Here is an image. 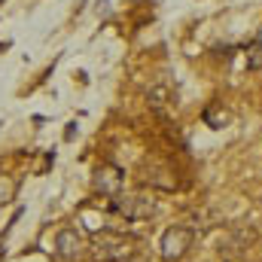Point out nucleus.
Listing matches in <instances>:
<instances>
[{
    "instance_id": "2",
    "label": "nucleus",
    "mask_w": 262,
    "mask_h": 262,
    "mask_svg": "<svg viewBox=\"0 0 262 262\" xmlns=\"http://www.w3.org/2000/svg\"><path fill=\"white\" fill-rule=\"evenodd\" d=\"M259 241V232L253 229V226H247V223H241V226H232L223 238H220V256H226V259H238V256H244L253 244Z\"/></svg>"
},
{
    "instance_id": "4",
    "label": "nucleus",
    "mask_w": 262,
    "mask_h": 262,
    "mask_svg": "<svg viewBox=\"0 0 262 262\" xmlns=\"http://www.w3.org/2000/svg\"><path fill=\"white\" fill-rule=\"evenodd\" d=\"M122 186H125V171L122 168H116V165H98V171L92 177V189L98 195L113 201V198L122 195Z\"/></svg>"
},
{
    "instance_id": "3",
    "label": "nucleus",
    "mask_w": 262,
    "mask_h": 262,
    "mask_svg": "<svg viewBox=\"0 0 262 262\" xmlns=\"http://www.w3.org/2000/svg\"><path fill=\"white\" fill-rule=\"evenodd\" d=\"M195 244V229H189V226H171V229H165V235H162V259L174 262L180 259V256H186L189 253V247Z\"/></svg>"
},
{
    "instance_id": "11",
    "label": "nucleus",
    "mask_w": 262,
    "mask_h": 262,
    "mask_svg": "<svg viewBox=\"0 0 262 262\" xmlns=\"http://www.w3.org/2000/svg\"><path fill=\"white\" fill-rule=\"evenodd\" d=\"M73 134H76V122H70V125H67L64 137H67V140H73Z\"/></svg>"
},
{
    "instance_id": "7",
    "label": "nucleus",
    "mask_w": 262,
    "mask_h": 262,
    "mask_svg": "<svg viewBox=\"0 0 262 262\" xmlns=\"http://www.w3.org/2000/svg\"><path fill=\"white\" fill-rule=\"evenodd\" d=\"M143 183H149V186H159V189H174V186H177L174 174H171L165 165H159V162H149V165H143Z\"/></svg>"
},
{
    "instance_id": "1",
    "label": "nucleus",
    "mask_w": 262,
    "mask_h": 262,
    "mask_svg": "<svg viewBox=\"0 0 262 262\" xmlns=\"http://www.w3.org/2000/svg\"><path fill=\"white\" fill-rule=\"evenodd\" d=\"M137 253V238L125 232H113V229H101L92 235V256L98 262H122L131 259Z\"/></svg>"
},
{
    "instance_id": "5",
    "label": "nucleus",
    "mask_w": 262,
    "mask_h": 262,
    "mask_svg": "<svg viewBox=\"0 0 262 262\" xmlns=\"http://www.w3.org/2000/svg\"><path fill=\"white\" fill-rule=\"evenodd\" d=\"M113 213L125 216V220H146L156 213V201L149 195H119L110 201Z\"/></svg>"
},
{
    "instance_id": "8",
    "label": "nucleus",
    "mask_w": 262,
    "mask_h": 262,
    "mask_svg": "<svg viewBox=\"0 0 262 262\" xmlns=\"http://www.w3.org/2000/svg\"><path fill=\"white\" fill-rule=\"evenodd\" d=\"M149 104H152L156 110H162L165 104H174V101H171V92H168L165 85H156V89H149Z\"/></svg>"
},
{
    "instance_id": "12",
    "label": "nucleus",
    "mask_w": 262,
    "mask_h": 262,
    "mask_svg": "<svg viewBox=\"0 0 262 262\" xmlns=\"http://www.w3.org/2000/svg\"><path fill=\"white\" fill-rule=\"evenodd\" d=\"M0 3H3V0H0Z\"/></svg>"
},
{
    "instance_id": "9",
    "label": "nucleus",
    "mask_w": 262,
    "mask_h": 262,
    "mask_svg": "<svg viewBox=\"0 0 262 262\" xmlns=\"http://www.w3.org/2000/svg\"><path fill=\"white\" fill-rule=\"evenodd\" d=\"M247 67L250 70H262V40L247 46Z\"/></svg>"
},
{
    "instance_id": "6",
    "label": "nucleus",
    "mask_w": 262,
    "mask_h": 262,
    "mask_svg": "<svg viewBox=\"0 0 262 262\" xmlns=\"http://www.w3.org/2000/svg\"><path fill=\"white\" fill-rule=\"evenodd\" d=\"M55 253L67 262H73V259L82 256V235H79L73 226H64V229L55 235Z\"/></svg>"
},
{
    "instance_id": "10",
    "label": "nucleus",
    "mask_w": 262,
    "mask_h": 262,
    "mask_svg": "<svg viewBox=\"0 0 262 262\" xmlns=\"http://www.w3.org/2000/svg\"><path fill=\"white\" fill-rule=\"evenodd\" d=\"M204 122H207L210 128H223V125H226V110H220V107H207V110H204Z\"/></svg>"
}]
</instances>
